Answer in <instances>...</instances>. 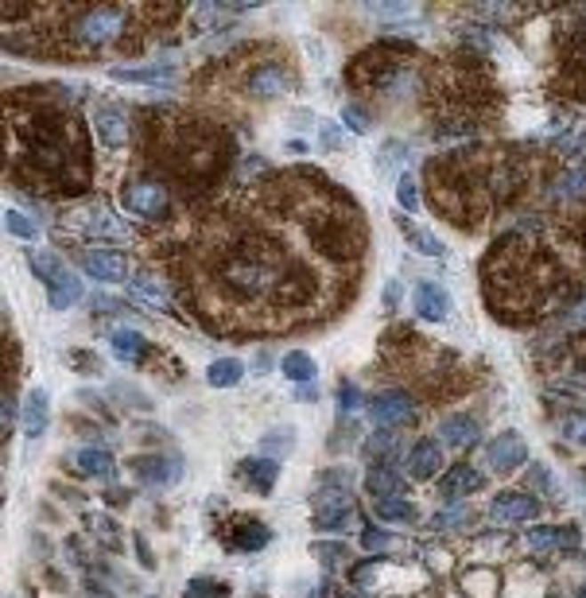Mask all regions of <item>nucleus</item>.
<instances>
[{
	"instance_id": "1",
	"label": "nucleus",
	"mask_w": 586,
	"mask_h": 598,
	"mask_svg": "<svg viewBox=\"0 0 586 598\" xmlns=\"http://www.w3.org/2000/svg\"><path fill=\"white\" fill-rule=\"evenodd\" d=\"M284 256L276 253V245L257 233H241L233 245L218 253L214 261V280L226 295L241 299V303H261V299H276L284 276Z\"/></svg>"
},
{
	"instance_id": "2",
	"label": "nucleus",
	"mask_w": 586,
	"mask_h": 598,
	"mask_svg": "<svg viewBox=\"0 0 586 598\" xmlns=\"http://www.w3.org/2000/svg\"><path fill=\"white\" fill-rule=\"evenodd\" d=\"M124 24H129V12L116 4H101V8H86V12L74 16L70 24V39L82 43V47H105V43L121 39Z\"/></svg>"
},
{
	"instance_id": "3",
	"label": "nucleus",
	"mask_w": 586,
	"mask_h": 598,
	"mask_svg": "<svg viewBox=\"0 0 586 598\" xmlns=\"http://www.w3.org/2000/svg\"><path fill=\"white\" fill-rule=\"evenodd\" d=\"M369 416H373V424H377V427H397V432H400V427L415 424L420 408H415L412 392L385 389V392H377V397L369 400Z\"/></svg>"
},
{
	"instance_id": "4",
	"label": "nucleus",
	"mask_w": 586,
	"mask_h": 598,
	"mask_svg": "<svg viewBox=\"0 0 586 598\" xmlns=\"http://www.w3.org/2000/svg\"><path fill=\"white\" fill-rule=\"evenodd\" d=\"M536 513H540V501L525 494V489H505L489 505V517L501 521V525H525V521H536Z\"/></svg>"
},
{
	"instance_id": "5",
	"label": "nucleus",
	"mask_w": 586,
	"mask_h": 598,
	"mask_svg": "<svg viewBox=\"0 0 586 598\" xmlns=\"http://www.w3.org/2000/svg\"><path fill=\"white\" fill-rule=\"evenodd\" d=\"M354 517V497L338 494V489H330V494H318L315 497V529L318 532H342L346 521Z\"/></svg>"
},
{
	"instance_id": "6",
	"label": "nucleus",
	"mask_w": 586,
	"mask_h": 598,
	"mask_svg": "<svg viewBox=\"0 0 586 598\" xmlns=\"http://www.w3.org/2000/svg\"><path fill=\"white\" fill-rule=\"evenodd\" d=\"M525 458H528V443L520 440L517 432H501L497 440L486 447V463H489V470H497V474H509V470L525 466Z\"/></svg>"
},
{
	"instance_id": "7",
	"label": "nucleus",
	"mask_w": 586,
	"mask_h": 598,
	"mask_svg": "<svg viewBox=\"0 0 586 598\" xmlns=\"http://www.w3.org/2000/svg\"><path fill=\"white\" fill-rule=\"evenodd\" d=\"M78 264H82V272H90L93 280H105V284H121L124 276H129L124 256L113 249H86L78 256Z\"/></svg>"
},
{
	"instance_id": "8",
	"label": "nucleus",
	"mask_w": 586,
	"mask_h": 598,
	"mask_svg": "<svg viewBox=\"0 0 586 598\" xmlns=\"http://www.w3.org/2000/svg\"><path fill=\"white\" fill-rule=\"evenodd\" d=\"M136 470V478L148 486H175L179 482V474H183V463H179L175 455H140V458H132L129 463Z\"/></svg>"
},
{
	"instance_id": "9",
	"label": "nucleus",
	"mask_w": 586,
	"mask_h": 598,
	"mask_svg": "<svg viewBox=\"0 0 586 598\" xmlns=\"http://www.w3.org/2000/svg\"><path fill=\"white\" fill-rule=\"evenodd\" d=\"M167 190H164V183H132L129 190H124V206H129L132 214H140V218H164L167 214Z\"/></svg>"
},
{
	"instance_id": "10",
	"label": "nucleus",
	"mask_w": 586,
	"mask_h": 598,
	"mask_svg": "<svg viewBox=\"0 0 586 598\" xmlns=\"http://www.w3.org/2000/svg\"><path fill=\"white\" fill-rule=\"evenodd\" d=\"M249 93L261 101H272V98H284L287 90H292V70L287 67H276V62H264V67H257L249 74Z\"/></svg>"
},
{
	"instance_id": "11",
	"label": "nucleus",
	"mask_w": 586,
	"mask_h": 598,
	"mask_svg": "<svg viewBox=\"0 0 586 598\" xmlns=\"http://www.w3.org/2000/svg\"><path fill=\"white\" fill-rule=\"evenodd\" d=\"M93 128H98L101 144L121 148L129 141V109H124V105H98V109H93Z\"/></svg>"
},
{
	"instance_id": "12",
	"label": "nucleus",
	"mask_w": 586,
	"mask_h": 598,
	"mask_svg": "<svg viewBox=\"0 0 586 598\" xmlns=\"http://www.w3.org/2000/svg\"><path fill=\"white\" fill-rule=\"evenodd\" d=\"M415 315L428 319V323H443L451 315V295H446L443 284H420L415 287Z\"/></svg>"
},
{
	"instance_id": "13",
	"label": "nucleus",
	"mask_w": 586,
	"mask_h": 598,
	"mask_svg": "<svg viewBox=\"0 0 586 598\" xmlns=\"http://www.w3.org/2000/svg\"><path fill=\"white\" fill-rule=\"evenodd\" d=\"M439 470H443V447L435 440H420L412 447V455H408V478L428 482V478H435Z\"/></svg>"
},
{
	"instance_id": "14",
	"label": "nucleus",
	"mask_w": 586,
	"mask_h": 598,
	"mask_svg": "<svg viewBox=\"0 0 586 598\" xmlns=\"http://www.w3.org/2000/svg\"><path fill=\"white\" fill-rule=\"evenodd\" d=\"M400 432L397 427H377L365 443V458L373 466H397L400 463Z\"/></svg>"
},
{
	"instance_id": "15",
	"label": "nucleus",
	"mask_w": 586,
	"mask_h": 598,
	"mask_svg": "<svg viewBox=\"0 0 586 598\" xmlns=\"http://www.w3.org/2000/svg\"><path fill=\"white\" fill-rule=\"evenodd\" d=\"M109 78L113 82H132V85H172L179 78V70L164 67V62H156V67H113Z\"/></svg>"
},
{
	"instance_id": "16",
	"label": "nucleus",
	"mask_w": 586,
	"mask_h": 598,
	"mask_svg": "<svg viewBox=\"0 0 586 598\" xmlns=\"http://www.w3.org/2000/svg\"><path fill=\"white\" fill-rule=\"evenodd\" d=\"M241 482H249L257 494H272L276 489V478H280V463L276 458H245L237 466Z\"/></svg>"
},
{
	"instance_id": "17",
	"label": "nucleus",
	"mask_w": 586,
	"mask_h": 598,
	"mask_svg": "<svg viewBox=\"0 0 586 598\" xmlns=\"http://www.w3.org/2000/svg\"><path fill=\"white\" fill-rule=\"evenodd\" d=\"M439 440L446 447H474L482 443V424L474 416H451V420L439 424Z\"/></svg>"
},
{
	"instance_id": "18",
	"label": "nucleus",
	"mask_w": 586,
	"mask_h": 598,
	"mask_svg": "<svg viewBox=\"0 0 586 598\" xmlns=\"http://www.w3.org/2000/svg\"><path fill=\"white\" fill-rule=\"evenodd\" d=\"M51 424V397L44 389H31L28 392V404H24V435L28 440H39Z\"/></svg>"
},
{
	"instance_id": "19",
	"label": "nucleus",
	"mask_w": 586,
	"mask_h": 598,
	"mask_svg": "<svg viewBox=\"0 0 586 598\" xmlns=\"http://www.w3.org/2000/svg\"><path fill=\"white\" fill-rule=\"evenodd\" d=\"M315 373H318L315 358H311V354H303V350H292V354L284 358V377L300 384V392H303V397H315V389H311Z\"/></svg>"
},
{
	"instance_id": "20",
	"label": "nucleus",
	"mask_w": 586,
	"mask_h": 598,
	"mask_svg": "<svg viewBox=\"0 0 586 598\" xmlns=\"http://www.w3.org/2000/svg\"><path fill=\"white\" fill-rule=\"evenodd\" d=\"M478 489H486V474H478L474 466H454L451 474L443 478V494L446 497H470Z\"/></svg>"
},
{
	"instance_id": "21",
	"label": "nucleus",
	"mask_w": 586,
	"mask_h": 598,
	"mask_svg": "<svg viewBox=\"0 0 586 598\" xmlns=\"http://www.w3.org/2000/svg\"><path fill=\"white\" fill-rule=\"evenodd\" d=\"M129 292L140 299V303H148L152 307V311H167V307H172V299H167V292H164V284L156 280L152 272H136L132 276V287Z\"/></svg>"
},
{
	"instance_id": "22",
	"label": "nucleus",
	"mask_w": 586,
	"mask_h": 598,
	"mask_svg": "<svg viewBox=\"0 0 586 598\" xmlns=\"http://www.w3.org/2000/svg\"><path fill=\"white\" fill-rule=\"evenodd\" d=\"M78 470L90 478H98V482H109L116 474V463L109 451H101V447H86V451H78Z\"/></svg>"
},
{
	"instance_id": "23",
	"label": "nucleus",
	"mask_w": 586,
	"mask_h": 598,
	"mask_svg": "<svg viewBox=\"0 0 586 598\" xmlns=\"http://www.w3.org/2000/svg\"><path fill=\"white\" fill-rule=\"evenodd\" d=\"M28 269H31V272L39 276V280L47 284V292H51V287H55V284L62 280V276L70 272L67 264H62V256H55V253H31V256H28Z\"/></svg>"
},
{
	"instance_id": "24",
	"label": "nucleus",
	"mask_w": 586,
	"mask_h": 598,
	"mask_svg": "<svg viewBox=\"0 0 586 598\" xmlns=\"http://www.w3.org/2000/svg\"><path fill=\"white\" fill-rule=\"evenodd\" d=\"M365 489L373 497H400V474L397 466H373L365 474Z\"/></svg>"
},
{
	"instance_id": "25",
	"label": "nucleus",
	"mask_w": 586,
	"mask_h": 598,
	"mask_svg": "<svg viewBox=\"0 0 586 598\" xmlns=\"http://www.w3.org/2000/svg\"><path fill=\"white\" fill-rule=\"evenodd\" d=\"M269 540H272V532L261 521H245V525L233 529V548H241V552H261Z\"/></svg>"
},
{
	"instance_id": "26",
	"label": "nucleus",
	"mask_w": 586,
	"mask_h": 598,
	"mask_svg": "<svg viewBox=\"0 0 586 598\" xmlns=\"http://www.w3.org/2000/svg\"><path fill=\"white\" fill-rule=\"evenodd\" d=\"M113 354L121 361H144L148 338L136 335V330H113Z\"/></svg>"
},
{
	"instance_id": "27",
	"label": "nucleus",
	"mask_w": 586,
	"mask_h": 598,
	"mask_svg": "<svg viewBox=\"0 0 586 598\" xmlns=\"http://www.w3.org/2000/svg\"><path fill=\"white\" fill-rule=\"evenodd\" d=\"M574 529H532L528 532V548L532 552H551V548H571Z\"/></svg>"
},
{
	"instance_id": "28",
	"label": "nucleus",
	"mask_w": 586,
	"mask_h": 598,
	"mask_svg": "<svg viewBox=\"0 0 586 598\" xmlns=\"http://www.w3.org/2000/svg\"><path fill=\"white\" fill-rule=\"evenodd\" d=\"M241 377H245V366H241L237 358H218L214 366L206 369V381L214 384V389H233Z\"/></svg>"
},
{
	"instance_id": "29",
	"label": "nucleus",
	"mask_w": 586,
	"mask_h": 598,
	"mask_svg": "<svg viewBox=\"0 0 586 598\" xmlns=\"http://www.w3.org/2000/svg\"><path fill=\"white\" fill-rule=\"evenodd\" d=\"M78 299H82V280L74 272H67L55 287H51V307H55V311H67V307H74Z\"/></svg>"
},
{
	"instance_id": "30",
	"label": "nucleus",
	"mask_w": 586,
	"mask_h": 598,
	"mask_svg": "<svg viewBox=\"0 0 586 598\" xmlns=\"http://www.w3.org/2000/svg\"><path fill=\"white\" fill-rule=\"evenodd\" d=\"M551 198L567 202V198H586V164L582 167H571L567 175L559 179L556 187H551Z\"/></svg>"
},
{
	"instance_id": "31",
	"label": "nucleus",
	"mask_w": 586,
	"mask_h": 598,
	"mask_svg": "<svg viewBox=\"0 0 586 598\" xmlns=\"http://www.w3.org/2000/svg\"><path fill=\"white\" fill-rule=\"evenodd\" d=\"M373 513H377L381 521H415V505L408 497H377V505H373Z\"/></svg>"
},
{
	"instance_id": "32",
	"label": "nucleus",
	"mask_w": 586,
	"mask_h": 598,
	"mask_svg": "<svg viewBox=\"0 0 586 598\" xmlns=\"http://www.w3.org/2000/svg\"><path fill=\"white\" fill-rule=\"evenodd\" d=\"M86 529L98 532V540L105 548H121V525H116L113 517H105V513H86Z\"/></svg>"
},
{
	"instance_id": "33",
	"label": "nucleus",
	"mask_w": 586,
	"mask_h": 598,
	"mask_svg": "<svg viewBox=\"0 0 586 598\" xmlns=\"http://www.w3.org/2000/svg\"><path fill=\"white\" fill-rule=\"evenodd\" d=\"M4 226H8V233H12V238H24V241H36V238H39L36 222H31L24 210H4Z\"/></svg>"
},
{
	"instance_id": "34",
	"label": "nucleus",
	"mask_w": 586,
	"mask_h": 598,
	"mask_svg": "<svg viewBox=\"0 0 586 598\" xmlns=\"http://www.w3.org/2000/svg\"><path fill=\"white\" fill-rule=\"evenodd\" d=\"M404 233H408V241L415 245L420 253H428V256H446V245L439 238H431V233H423V230H415L412 222H404Z\"/></svg>"
},
{
	"instance_id": "35",
	"label": "nucleus",
	"mask_w": 586,
	"mask_h": 598,
	"mask_svg": "<svg viewBox=\"0 0 586 598\" xmlns=\"http://www.w3.org/2000/svg\"><path fill=\"white\" fill-rule=\"evenodd\" d=\"M292 440H295V432H292V427H280V432H269V435H264V440H261V451H264V458H269V455H287V451H292Z\"/></svg>"
},
{
	"instance_id": "36",
	"label": "nucleus",
	"mask_w": 586,
	"mask_h": 598,
	"mask_svg": "<svg viewBox=\"0 0 586 598\" xmlns=\"http://www.w3.org/2000/svg\"><path fill=\"white\" fill-rule=\"evenodd\" d=\"M470 517H474V513L466 509V505H454V509H446V513H435L431 525L446 532V529H462V525H470Z\"/></svg>"
},
{
	"instance_id": "37",
	"label": "nucleus",
	"mask_w": 586,
	"mask_h": 598,
	"mask_svg": "<svg viewBox=\"0 0 586 598\" xmlns=\"http://www.w3.org/2000/svg\"><path fill=\"white\" fill-rule=\"evenodd\" d=\"M397 198L404 210H420V190H415V179L412 175H400L397 179Z\"/></svg>"
},
{
	"instance_id": "38",
	"label": "nucleus",
	"mask_w": 586,
	"mask_h": 598,
	"mask_svg": "<svg viewBox=\"0 0 586 598\" xmlns=\"http://www.w3.org/2000/svg\"><path fill=\"white\" fill-rule=\"evenodd\" d=\"M365 392L357 389V384H342V392H338V408L342 412H357V408H365Z\"/></svg>"
},
{
	"instance_id": "39",
	"label": "nucleus",
	"mask_w": 586,
	"mask_h": 598,
	"mask_svg": "<svg viewBox=\"0 0 586 598\" xmlns=\"http://www.w3.org/2000/svg\"><path fill=\"white\" fill-rule=\"evenodd\" d=\"M361 548H365V552H385V548H392V537H389V532L385 529H365V532H361Z\"/></svg>"
},
{
	"instance_id": "40",
	"label": "nucleus",
	"mask_w": 586,
	"mask_h": 598,
	"mask_svg": "<svg viewBox=\"0 0 586 598\" xmlns=\"http://www.w3.org/2000/svg\"><path fill=\"white\" fill-rule=\"evenodd\" d=\"M563 440L574 447H586V416H571V420L563 424Z\"/></svg>"
},
{
	"instance_id": "41",
	"label": "nucleus",
	"mask_w": 586,
	"mask_h": 598,
	"mask_svg": "<svg viewBox=\"0 0 586 598\" xmlns=\"http://www.w3.org/2000/svg\"><path fill=\"white\" fill-rule=\"evenodd\" d=\"M0 416H4V440H8V435H12V427H16V416H20V404H16V392L12 389L4 392V412H0Z\"/></svg>"
},
{
	"instance_id": "42",
	"label": "nucleus",
	"mask_w": 586,
	"mask_h": 598,
	"mask_svg": "<svg viewBox=\"0 0 586 598\" xmlns=\"http://www.w3.org/2000/svg\"><path fill=\"white\" fill-rule=\"evenodd\" d=\"M342 117H346V125L354 128V133H365V128H369V117L361 113L357 105H346V109H342Z\"/></svg>"
},
{
	"instance_id": "43",
	"label": "nucleus",
	"mask_w": 586,
	"mask_h": 598,
	"mask_svg": "<svg viewBox=\"0 0 586 598\" xmlns=\"http://www.w3.org/2000/svg\"><path fill=\"white\" fill-rule=\"evenodd\" d=\"M373 8V12H377V16H408L412 12V4H369Z\"/></svg>"
},
{
	"instance_id": "44",
	"label": "nucleus",
	"mask_w": 586,
	"mask_h": 598,
	"mask_svg": "<svg viewBox=\"0 0 586 598\" xmlns=\"http://www.w3.org/2000/svg\"><path fill=\"white\" fill-rule=\"evenodd\" d=\"M559 152H567V156H586V133H579L574 141H563V144H559Z\"/></svg>"
},
{
	"instance_id": "45",
	"label": "nucleus",
	"mask_w": 586,
	"mask_h": 598,
	"mask_svg": "<svg viewBox=\"0 0 586 598\" xmlns=\"http://www.w3.org/2000/svg\"><path fill=\"white\" fill-rule=\"evenodd\" d=\"M338 141H342V136H338V125H323V148L326 152H334Z\"/></svg>"
},
{
	"instance_id": "46",
	"label": "nucleus",
	"mask_w": 586,
	"mask_h": 598,
	"mask_svg": "<svg viewBox=\"0 0 586 598\" xmlns=\"http://www.w3.org/2000/svg\"><path fill=\"white\" fill-rule=\"evenodd\" d=\"M318 555H323L326 563H334V560H342V555H346V548H342V544H326V548H318Z\"/></svg>"
},
{
	"instance_id": "47",
	"label": "nucleus",
	"mask_w": 586,
	"mask_h": 598,
	"mask_svg": "<svg viewBox=\"0 0 586 598\" xmlns=\"http://www.w3.org/2000/svg\"><path fill=\"white\" fill-rule=\"evenodd\" d=\"M567 319H571V323H574V327H586V299H582V303H579V307H574V311H571Z\"/></svg>"
},
{
	"instance_id": "48",
	"label": "nucleus",
	"mask_w": 586,
	"mask_h": 598,
	"mask_svg": "<svg viewBox=\"0 0 586 598\" xmlns=\"http://www.w3.org/2000/svg\"><path fill=\"white\" fill-rule=\"evenodd\" d=\"M349 598H365V594H349Z\"/></svg>"
},
{
	"instance_id": "49",
	"label": "nucleus",
	"mask_w": 586,
	"mask_h": 598,
	"mask_svg": "<svg viewBox=\"0 0 586 598\" xmlns=\"http://www.w3.org/2000/svg\"><path fill=\"white\" fill-rule=\"evenodd\" d=\"M307 598H318V591H315V594H307Z\"/></svg>"
},
{
	"instance_id": "50",
	"label": "nucleus",
	"mask_w": 586,
	"mask_h": 598,
	"mask_svg": "<svg viewBox=\"0 0 586 598\" xmlns=\"http://www.w3.org/2000/svg\"><path fill=\"white\" fill-rule=\"evenodd\" d=\"M582 598H586V583H582Z\"/></svg>"
}]
</instances>
